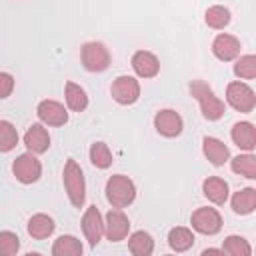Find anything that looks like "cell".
Returning a JSON list of instances; mask_svg holds the SVG:
<instances>
[{"mask_svg":"<svg viewBox=\"0 0 256 256\" xmlns=\"http://www.w3.org/2000/svg\"><path fill=\"white\" fill-rule=\"evenodd\" d=\"M190 94L200 102V110H202V114H204L206 120H218V118H222V114H224V102L214 96L212 88L206 82L194 80L190 84Z\"/></svg>","mask_w":256,"mask_h":256,"instance_id":"1","label":"cell"},{"mask_svg":"<svg viewBox=\"0 0 256 256\" xmlns=\"http://www.w3.org/2000/svg\"><path fill=\"white\" fill-rule=\"evenodd\" d=\"M136 196V188H134V182L124 176V174H116L108 180L106 184V198L108 202L114 206V208H124L128 204H132Z\"/></svg>","mask_w":256,"mask_h":256,"instance_id":"2","label":"cell"},{"mask_svg":"<svg viewBox=\"0 0 256 256\" xmlns=\"http://www.w3.org/2000/svg\"><path fill=\"white\" fill-rule=\"evenodd\" d=\"M64 188L68 192V198L72 206L80 208L86 198V186H84V174L82 168L76 164V160H68L64 166Z\"/></svg>","mask_w":256,"mask_h":256,"instance_id":"3","label":"cell"},{"mask_svg":"<svg viewBox=\"0 0 256 256\" xmlns=\"http://www.w3.org/2000/svg\"><path fill=\"white\" fill-rule=\"evenodd\" d=\"M82 64L88 72H102L110 66V54L102 42H86L82 46Z\"/></svg>","mask_w":256,"mask_h":256,"instance_id":"4","label":"cell"},{"mask_svg":"<svg viewBox=\"0 0 256 256\" xmlns=\"http://www.w3.org/2000/svg\"><path fill=\"white\" fill-rule=\"evenodd\" d=\"M226 100L238 112H252V108L256 104V96H254L252 88L246 86L244 82H230L226 88Z\"/></svg>","mask_w":256,"mask_h":256,"instance_id":"5","label":"cell"},{"mask_svg":"<svg viewBox=\"0 0 256 256\" xmlns=\"http://www.w3.org/2000/svg\"><path fill=\"white\" fill-rule=\"evenodd\" d=\"M112 98L118 102V104H134L140 96V86H138V80L132 78V76H118L114 82H112Z\"/></svg>","mask_w":256,"mask_h":256,"instance_id":"6","label":"cell"},{"mask_svg":"<svg viewBox=\"0 0 256 256\" xmlns=\"http://www.w3.org/2000/svg\"><path fill=\"white\" fill-rule=\"evenodd\" d=\"M12 172H14L16 180H20L22 184H32V182H36L40 178L42 166L32 154H22V156H18L14 160Z\"/></svg>","mask_w":256,"mask_h":256,"instance_id":"7","label":"cell"},{"mask_svg":"<svg viewBox=\"0 0 256 256\" xmlns=\"http://www.w3.org/2000/svg\"><path fill=\"white\" fill-rule=\"evenodd\" d=\"M190 222H192V228H194L196 232L208 234V236L216 234V232L222 228V218H220V214H218L214 208H198V210L192 214Z\"/></svg>","mask_w":256,"mask_h":256,"instance_id":"8","label":"cell"},{"mask_svg":"<svg viewBox=\"0 0 256 256\" xmlns=\"http://www.w3.org/2000/svg\"><path fill=\"white\" fill-rule=\"evenodd\" d=\"M82 232L90 246H96L104 234V222L96 206H88V210L82 216Z\"/></svg>","mask_w":256,"mask_h":256,"instance_id":"9","label":"cell"},{"mask_svg":"<svg viewBox=\"0 0 256 256\" xmlns=\"http://www.w3.org/2000/svg\"><path fill=\"white\" fill-rule=\"evenodd\" d=\"M154 126L166 138H176L184 128L182 118H180V114L176 110H160L154 116Z\"/></svg>","mask_w":256,"mask_h":256,"instance_id":"10","label":"cell"},{"mask_svg":"<svg viewBox=\"0 0 256 256\" xmlns=\"http://www.w3.org/2000/svg\"><path fill=\"white\" fill-rule=\"evenodd\" d=\"M38 118L42 122H46L48 126H62L68 122V112L60 102L54 100H42L38 104Z\"/></svg>","mask_w":256,"mask_h":256,"instance_id":"11","label":"cell"},{"mask_svg":"<svg viewBox=\"0 0 256 256\" xmlns=\"http://www.w3.org/2000/svg\"><path fill=\"white\" fill-rule=\"evenodd\" d=\"M128 230H130V222H128V218H126L122 212L110 210V212L106 214L104 232H106V238H108L110 242H120V240H124L126 234H128Z\"/></svg>","mask_w":256,"mask_h":256,"instance_id":"12","label":"cell"},{"mask_svg":"<svg viewBox=\"0 0 256 256\" xmlns=\"http://www.w3.org/2000/svg\"><path fill=\"white\" fill-rule=\"evenodd\" d=\"M132 68H134V72H136L140 78H152V76L158 74L160 62H158V58H156L152 52L138 50V52L132 56Z\"/></svg>","mask_w":256,"mask_h":256,"instance_id":"13","label":"cell"},{"mask_svg":"<svg viewBox=\"0 0 256 256\" xmlns=\"http://www.w3.org/2000/svg\"><path fill=\"white\" fill-rule=\"evenodd\" d=\"M212 52L218 60L228 62L240 54V42H238V38H234L230 34H220V36H216V40L212 44Z\"/></svg>","mask_w":256,"mask_h":256,"instance_id":"14","label":"cell"},{"mask_svg":"<svg viewBox=\"0 0 256 256\" xmlns=\"http://www.w3.org/2000/svg\"><path fill=\"white\" fill-rule=\"evenodd\" d=\"M24 144H26L28 150H32L34 154H42V152H46L48 146H50V136H48V132H46L44 126L32 124V126L26 130V134H24Z\"/></svg>","mask_w":256,"mask_h":256,"instance_id":"15","label":"cell"},{"mask_svg":"<svg viewBox=\"0 0 256 256\" xmlns=\"http://www.w3.org/2000/svg\"><path fill=\"white\" fill-rule=\"evenodd\" d=\"M202 190H204V196L214 204H224L228 198V184L218 176L206 178L202 184Z\"/></svg>","mask_w":256,"mask_h":256,"instance_id":"16","label":"cell"},{"mask_svg":"<svg viewBox=\"0 0 256 256\" xmlns=\"http://www.w3.org/2000/svg\"><path fill=\"white\" fill-rule=\"evenodd\" d=\"M232 140L238 148L252 150L256 146V130L250 122H238L232 128Z\"/></svg>","mask_w":256,"mask_h":256,"instance_id":"17","label":"cell"},{"mask_svg":"<svg viewBox=\"0 0 256 256\" xmlns=\"http://www.w3.org/2000/svg\"><path fill=\"white\" fill-rule=\"evenodd\" d=\"M54 232V220L46 214H36L28 222V234L36 240H44Z\"/></svg>","mask_w":256,"mask_h":256,"instance_id":"18","label":"cell"},{"mask_svg":"<svg viewBox=\"0 0 256 256\" xmlns=\"http://www.w3.org/2000/svg\"><path fill=\"white\" fill-rule=\"evenodd\" d=\"M204 154L214 166H222L228 160V148L224 146V142H220L218 138H212V136L204 138Z\"/></svg>","mask_w":256,"mask_h":256,"instance_id":"19","label":"cell"},{"mask_svg":"<svg viewBox=\"0 0 256 256\" xmlns=\"http://www.w3.org/2000/svg\"><path fill=\"white\" fill-rule=\"evenodd\" d=\"M256 208V190L244 188L232 196V210L236 214H250Z\"/></svg>","mask_w":256,"mask_h":256,"instance_id":"20","label":"cell"},{"mask_svg":"<svg viewBox=\"0 0 256 256\" xmlns=\"http://www.w3.org/2000/svg\"><path fill=\"white\" fill-rule=\"evenodd\" d=\"M66 104H68L70 110L82 112V110L88 106V96H86L84 88H80V86L74 84V82H68V84H66Z\"/></svg>","mask_w":256,"mask_h":256,"instance_id":"21","label":"cell"},{"mask_svg":"<svg viewBox=\"0 0 256 256\" xmlns=\"http://www.w3.org/2000/svg\"><path fill=\"white\" fill-rule=\"evenodd\" d=\"M128 248H130V252H132L134 256H148V254H152V250H154V242H152L150 234H146V232L140 230V232H134V234L130 236Z\"/></svg>","mask_w":256,"mask_h":256,"instance_id":"22","label":"cell"},{"mask_svg":"<svg viewBox=\"0 0 256 256\" xmlns=\"http://www.w3.org/2000/svg\"><path fill=\"white\" fill-rule=\"evenodd\" d=\"M52 254L54 256H80L82 244L74 236H60L52 246Z\"/></svg>","mask_w":256,"mask_h":256,"instance_id":"23","label":"cell"},{"mask_svg":"<svg viewBox=\"0 0 256 256\" xmlns=\"http://www.w3.org/2000/svg\"><path fill=\"white\" fill-rule=\"evenodd\" d=\"M168 244L176 252H184L194 244V234L188 228H172L168 234Z\"/></svg>","mask_w":256,"mask_h":256,"instance_id":"24","label":"cell"},{"mask_svg":"<svg viewBox=\"0 0 256 256\" xmlns=\"http://www.w3.org/2000/svg\"><path fill=\"white\" fill-rule=\"evenodd\" d=\"M90 162L96 168H108L112 164V154L104 142H94L90 146Z\"/></svg>","mask_w":256,"mask_h":256,"instance_id":"25","label":"cell"},{"mask_svg":"<svg viewBox=\"0 0 256 256\" xmlns=\"http://www.w3.org/2000/svg\"><path fill=\"white\" fill-rule=\"evenodd\" d=\"M18 144V132L8 120H0V152H10Z\"/></svg>","mask_w":256,"mask_h":256,"instance_id":"26","label":"cell"},{"mask_svg":"<svg viewBox=\"0 0 256 256\" xmlns=\"http://www.w3.org/2000/svg\"><path fill=\"white\" fill-rule=\"evenodd\" d=\"M228 22H230V12H228V8H224V6H212V8L206 10V24H208L210 28L220 30V28L228 26Z\"/></svg>","mask_w":256,"mask_h":256,"instance_id":"27","label":"cell"},{"mask_svg":"<svg viewBox=\"0 0 256 256\" xmlns=\"http://www.w3.org/2000/svg\"><path fill=\"white\" fill-rule=\"evenodd\" d=\"M232 170L236 174H242L246 178H256V158L252 154H244V156H236L232 160Z\"/></svg>","mask_w":256,"mask_h":256,"instance_id":"28","label":"cell"},{"mask_svg":"<svg viewBox=\"0 0 256 256\" xmlns=\"http://www.w3.org/2000/svg\"><path fill=\"white\" fill-rule=\"evenodd\" d=\"M222 250L226 254H230V256H250V252H252L250 246H248V242L244 238H240V236H228L224 240Z\"/></svg>","mask_w":256,"mask_h":256,"instance_id":"29","label":"cell"},{"mask_svg":"<svg viewBox=\"0 0 256 256\" xmlns=\"http://www.w3.org/2000/svg\"><path fill=\"white\" fill-rule=\"evenodd\" d=\"M234 72H236V76H240V78H254L256 76V58L252 56V54H246V56H242L236 64H234Z\"/></svg>","mask_w":256,"mask_h":256,"instance_id":"30","label":"cell"},{"mask_svg":"<svg viewBox=\"0 0 256 256\" xmlns=\"http://www.w3.org/2000/svg\"><path fill=\"white\" fill-rule=\"evenodd\" d=\"M20 248L18 236L12 232H0V256H12Z\"/></svg>","mask_w":256,"mask_h":256,"instance_id":"31","label":"cell"},{"mask_svg":"<svg viewBox=\"0 0 256 256\" xmlns=\"http://www.w3.org/2000/svg\"><path fill=\"white\" fill-rule=\"evenodd\" d=\"M14 88V78L8 72H0V98H8Z\"/></svg>","mask_w":256,"mask_h":256,"instance_id":"32","label":"cell"}]
</instances>
